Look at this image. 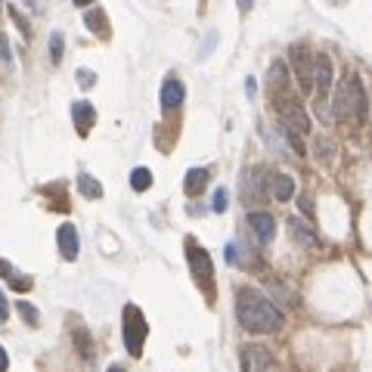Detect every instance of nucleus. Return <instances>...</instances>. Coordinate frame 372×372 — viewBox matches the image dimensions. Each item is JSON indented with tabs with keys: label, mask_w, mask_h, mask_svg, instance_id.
I'll list each match as a JSON object with an SVG mask.
<instances>
[{
	"label": "nucleus",
	"mask_w": 372,
	"mask_h": 372,
	"mask_svg": "<svg viewBox=\"0 0 372 372\" xmlns=\"http://www.w3.org/2000/svg\"><path fill=\"white\" fill-rule=\"evenodd\" d=\"M78 189L84 198H103V183L93 180L90 174H78Z\"/></svg>",
	"instance_id": "obj_18"
},
{
	"label": "nucleus",
	"mask_w": 372,
	"mask_h": 372,
	"mask_svg": "<svg viewBox=\"0 0 372 372\" xmlns=\"http://www.w3.org/2000/svg\"><path fill=\"white\" fill-rule=\"evenodd\" d=\"M242 372H273V353L264 344L242 347Z\"/></svg>",
	"instance_id": "obj_5"
},
{
	"label": "nucleus",
	"mask_w": 372,
	"mask_h": 372,
	"mask_svg": "<svg viewBox=\"0 0 372 372\" xmlns=\"http://www.w3.org/2000/svg\"><path fill=\"white\" fill-rule=\"evenodd\" d=\"M3 320H6V295L0 291V322H3Z\"/></svg>",
	"instance_id": "obj_31"
},
{
	"label": "nucleus",
	"mask_w": 372,
	"mask_h": 372,
	"mask_svg": "<svg viewBox=\"0 0 372 372\" xmlns=\"http://www.w3.org/2000/svg\"><path fill=\"white\" fill-rule=\"evenodd\" d=\"M56 242H59V254L65 260H74L81 251V239H78V229H74V223H62L59 233H56Z\"/></svg>",
	"instance_id": "obj_12"
},
{
	"label": "nucleus",
	"mask_w": 372,
	"mask_h": 372,
	"mask_svg": "<svg viewBox=\"0 0 372 372\" xmlns=\"http://www.w3.org/2000/svg\"><path fill=\"white\" fill-rule=\"evenodd\" d=\"M84 22L90 25V31H93V34H99V31H103V25H105V16H103V12H99V10H87Z\"/></svg>",
	"instance_id": "obj_23"
},
{
	"label": "nucleus",
	"mask_w": 372,
	"mask_h": 372,
	"mask_svg": "<svg viewBox=\"0 0 372 372\" xmlns=\"http://www.w3.org/2000/svg\"><path fill=\"white\" fill-rule=\"evenodd\" d=\"M78 84L81 87H93L96 84V74H93L90 68H78Z\"/></svg>",
	"instance_id": "obj_27"
},
{
	"label": "nucleus",
	"mask_w": 372,
	"mask_h": 372,
	"mask_svg": "<svg viewBox=\"0 0 372 372\" xmlns=\"http://www.w3.org/2000/svg\"><path fill=\"white\" fill-rule=\"evenodd\" d=\"M279 118H282L285 134H304V130H310V121H307V115H304L301 103L291 96L279 99Z\"/></svg>",
	"instance_id": "obj_4"
},
{
	"label": "nucleus",
	"mask_w": 372,
	"mask_h": 372,
	"mask_svg": "<svg viewBox=\"0 0 372 372\" xmlns=\"http://www.w3.org/2000/svg\"><path fill=\"white\" fill-rule=\"evenodd\" d=\"M105 372H124V369H121V366H109V369H105Z\"/></svg>",
	"instance_id": "obj_33"
},
{
	"label": "nucleus",
	"mask_w": 372,
	"mask_h": 372,
	"mask_svg": "<svg viewBox=\"0 0 372 372\" xmlns=\"http://www.w3.org/2000/svg\"><path fill=\"white\" fill-rule=\"evenodd\" d=\"M227 205H229L227 189H223V186H217V189H214V198H211V208H214V211H227Z\"/></svg>",
	"instance_id": "obj_25"
},
{
	"label": "nucleus",
	"mask_w": 372,
	"mask_h": 372,
	"mask_svg": "<svg viewBox=\"0 0 372 372\" xmlns=\"http://www.w3.org/2000/svg\"><path fill=\"white\" fill-rule=\"evenodd\" d=\"M10 369V353H6V347L0 344V372H6Z\"/></svg>",
	"instance_id": "obj_29"
},
{
	"label": "nucleus",
	"mask_w": 372,
	"mask_h": 372,
	"mask_svg": "<svg viewBox=\"0 0 372 372\" xmlns=\"http://www.w3.org/2000/svg\"><path fill=\"white\" fill-rule=\"evenodd\" d=\"M289 84H291V78H289V68H285V62L282 59H273L270 62V72H267V90H270V96L285 99Z\"/></svg>",
	"instance_id": "obj_9"
},
{
	"label": "nucleus",
	"mask_w": 372,
	"mask_h": 372,
	"mask_svg": "<svg viewBox=\"0 0 372 372\" xmlns=\"http://www.w3.org/2000/svg\"><path fill=\"white\" fill-rule=\"evenodd\" d=\"M236 316H239V322L248 332H279L285 326L282 310L264 291L251 289V285L236 291Z\"/></svg>",
	"instance_id": "obj_1"
},
{
	"label": "nucleus",
	"mask_w": 372,
	"mask_h": 372,
	"mask_svg": "<svg viewBox=\"0 0 372 372\" xmlns=\"http://www.w3.org/2000/svg\"><path fill=\"white\" fill-rule=\"evenodd\" d=\"M183 96H186L183 81H180L177 74H167L165 84H161V109H165V112L177 109V105L183 103Z\"/></svg>",
	"instance_id": "obj_11"
},
{
	"label": "nucleus",
	"mask_w": 372,
	"mask_h": 372,
	"mask_svg": "<svg viewBox=\"0 0 372 372\" xmlns=\"http://www.w3.org/2000/svg\"><path fill=\"white\" fill-rule=\"evenodd\" d=\"M298 202H301V211H304V214H307V217H313V205H310V198H298Z\"/></svg>",
	"instance_id": "obj_30"
},
{
	"label": "nucleus",
	"mask_w": 372,
	"mask_h": 372,
	"mask_svg": "<svg viewBox=\"0 0 372 372\" xmlns=\"http://www.w3.org/2000/svg\"><path fill=\"white\" fill-rule=\"evenodd\" d=\"M289 233H291V239L301 242V245H307V248L320 245V236L310 233V227L304 220H298V217H289Z\"/></svg>",
	"instance_id": "obj_14"
},
{
	"label": "nucleus",
	"mask_w": 372,
	"mask_h": 372,
	"mask_svg": "<svg viewBox=\"0 0 372 372\" xmlns=\"http://www.w3.org/2000/svg\"><path fill=\"white\" fill-rule=\"evenodd\" d=\"M121 335H124V344H127L130 357H140L143 353V341L149 335V326H146V316L136 304H127L124 307V316H121Z\"/></svg>",
	"instance_id": "obj_3"
},
{
	"label": "nucleus",
	"mask_w": 372,
	"mask_h": 372,
	"mask_svg": "<svg viewBox=\"0 0 372 372\" xmlns=\"http://www.w3.org/2000/svg\"><path fill=\"white\" fill-rule=\"evenodd\" d=\"M6 12H10V16H12V19H16V25H19V28H22V34H25V31H28V19H25V16H22V12H19V10H16V6H10V10H6Z\"/></svg>",
	"instance_id": "obj_28"
},
{
	"label": "nucleus",
	"mask_w": 372,
	"mask_h": 372,
	"mask_svg": "<svg viewBox=\"0 0 372 372\" xmlns=\"http://www.w3.org/2000/svg\"><path fill=\"white\" fill-rule=\"evenodd\" d=\"M310 81H313L316 93H320L316 99L326 103V93L332 90V59H329L326 53H316L313 56V74H310Z\"/></svg>",
	"instance_id": "obj_8"
},
{
	"label": "nucleus",
	"mask_w": 372,
	"mask_h": 372,
	"mask_svg": "<svg viewBox=\"0 0 372 372\" xmlns=\"http://www.w3.org/2000/svg\"><path fill=\"white\" fill-rule=\"evenodd\" d=\"M130 186H134L136 192L149 189V186H152V171H149V167H134V171H130Z\"/></svg>",
	"instance_id": "obj_20"
},
{
	"label": "nucleus",
	"mask_w": 372,
	"mask_h": 372,
	"mask_svg": "<svg viewBox=\"0 0 372 372\" xmlns=\"http://www.w3.org/2000/svg\"><path fill=\"white\" fill-rule=\"evenodd\" d=\"M16 307H19V313H22V320H28L31 326H37V322H41V313H37V310L31 307L28 301H16Z\"/></svg>",
	"instance_id": "obj_24"
},
{
	"label": "nucleus",
	"mask_w": 372,
	"mask_h": 372,
	"mask_svg": "<svg viewBox=\"0 0 372 372\" xmlns=\"http://www.w3.org/2000/svg\"><path fill=\"white\" fill-rule=\"evenodd\" d=\"M366 112H369V96H366L363 84L360 78H344L335 90V99H332V118L335 121H357V124H366Z\"/></svg>",
	"instance_id": "obj_2"
},
{
	"label": "nucleus",
	"mask_w": 372,
	"mask_h": 372,
	"mask_svg": "<svg viewBox=\"0 0 372 372\" xmlns=\"http://www.w3.org/2000/svg\"><path fill=\"white\" fill-rule=\"evenodd\" d=\"M313 149H316V158L320 161H332V140H322V136H316L313 140Z\"/></svg>",
	"instance_id": "obj_22"
},
{
	"label": "nucleus",
	"mask_w": 372,
	"mask_h": 372,
	"mask_svg": "<svg viewBox=\"0 0 372 372\" xmlns=\"http://www.w3.org/2000/svg\"><path fill=\"white\" fill-rule=\"evenodd\" d=\"M72 121H74V127H78V134L87 136L93 121H96V109H93L87 99H78V103H72Z\"/></svg>",
	"instance_id": "obj_13"
},
{
	"label": "nucleus",
	"mask_w": 372,
	"mask_h": 372,
	"mask_svg": "<svg viewBox=\"0 0 372 372\" xmlns=\"http://www.w3.org/2000/svg\"><path fill=\"white\" fill-rule=\"evenodd\" d=\"M0 62H3V68L12 65V53H10V41H6V34L0 31Z\"/></svg>",
	"instance_id": "obj_26"
},
{
	"label": "nucleus",
	"mask_w": 372,
	"mask_h": 372,
	"mask_svg": "<svg viewBox=\"0 0 372 372\" xmlns=\"http://www.w3.org/2000/svg\"><path fill=\"white\" fill-rule=\"evenodd\" d=\"M270 192L276 202H289L291 192H295V180L289 177V174H273L270 177Z\"/></svg>",
	"instance_id": "obj_15"
},
{
	"label": "nucleus",
	"mask_w": 372,
	"mask_h": 372,
	"mask_svg": "<svg viewBox=\"0 0 372 372\" xmlns=\"http://www.w3.org/2000/svg\"><path fill=\"white\" fill-rule=\"evenodd\" d=\"M0 273L6 276V282H10L12 289H19V291H28V289H31V279H28V276L22 279V273H19L16 267L10 264V260H0Z\"/></svg>",
	"instance_id": "obj_17"
},
{
	"label": "nucleus",
	"mask_w": 372,
	"mask_h": 372,
	"mask_svg": "<svg viewBox=\"0 0 372 372\" xmlns=\"http://www.w3.org/2000/svg\"><path fill=\"white\" fill-rule=\"evenodd\" d=\"M72 338H74V344H78V351L84 353L87 360L93 357V341H90V335H87V329L81 326V322H74V329H72Z\"/></svg>",
	"instance_id": "obj_19"
},
{
	"label": "nucleus",
	"mask_w": 372,
	"mask_h": 372,
	"mask_svg": "<svg viewBox=\"0 0 372 372\" xmlns=\"http://www.w3.org/2000/svg\"><path fill=\"white\" fill-rule=\"evenodd\" d=\"M245 90H248V96H254V90H258V87H254V81H251V78L245 81Z\"/></svg>",
	"instance_id": "obj_32"
},
{
	"label": "nucleus",
	"mask_w": 372,
	"mask_h": 372,
	"mask_svg": "<svg viewBox=\"0 0 372 372\" xmlns=\"http://www.w3.org/2000/svg\"><path fill=\"white\" fill-rule=\"evenodd\" d=\"M289 53H291V65H295V74H298L301 90H310V87H313V81H310V74H313V62H310L307 47H304V43H291Z\"/></svg>",
	"instance_id": "obj_7"
},
{
	"label": "nucleus",
	"mask_w": 372,
	"mask_h": 372,
	"mask_svg": "<svg viewBox=\"0 0 372 372\" xmlns=\"http://www.w3.org/2000/svg\"><path fill=\"white\" fill-rule=\"evenodd\" d=\"M186 258H189V267H192V276L202 279V282H211L214 276V267H211V258L196 239H186Z\"/></svg>",
	"instance_id": "obj_6"
},
{
	"label": "nucleus",
	"mask_w": 372,
	"mask_h": 372,
	"mask_svg": "<svg viewBox=\"0 0 372 372\" xmlns=\"http://www.w3.org/2000/svg\"><path fill=\"white\" fill-rule=\"evenodd\" d=\"M62 50H65V37H62V31H53V34H50V62H53V65L62 62Z\"/></svg>",
	"instance_id": "obj_21"
},
{
	"label": "nucleus",
	"mask_w": 372,
	"mask_h": 372,
	"mask_svg": "<svg viewBox=\"0 0 372 372\" xmlns=\"http://www.w3.org/2000/svg\"><path fill=\"white\" fill-rule=\"evenodd\" d=\"M248 229L254 233V239H258L260 245H267V242H273V236H276V220H273V214H267V211H251V214H248Z\"/></svg>",
	"instance_id": "obj_10"
},
{
	"label": "nucleus",
	"mask_w": 372,
	"mask_h": 372,
	"mask_svg": "<svg viewBox=\"0 0 372 372\" xmlns=\"http://www.w3.org/2000/svg\"><path fill=\"white\" fill-rule=\"evenodd\" d=\"M208 183V167H189L186 171V180H183V192L186 196H198Z\"/></svg>",
	"instance_id": "obj_16"
}]
</instances>
